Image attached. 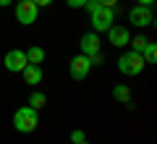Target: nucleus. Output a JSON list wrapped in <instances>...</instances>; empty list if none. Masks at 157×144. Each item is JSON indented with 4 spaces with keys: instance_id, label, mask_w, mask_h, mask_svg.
<instances>
[{
    "instance_id": "nucleus-9",
    "label": "nucleus",
    "mask_w": 157,
    "mask_h": 144,
    "mask_svg": "<svg viewBox=\"0 0 157 144\" xmlns=\"http://www.w3.org/2000/svg\"><path fill=\"white\" fill-rule=\"evenodd\" d=\"M78 50H81V55H94V53H100V34L97 32H89L84 34V37L78 39Z\"/></svg>"
},
{
    "instance_id": "nucleus-7",
    "label": "nucleus",
    "mask_w": 157,
    "mask_h": 144,
    "mask_svg": "<svg viewBox=\"0 0 157 144\" xmlns=\"http://www.w3.org/2000/svg\"><path fill=\"white\" fill-rule=\"evenodd\" d=\"M92 71V63L86 55H81L78 53L76 58H71V63H68V73H71V79H76V81H81V79H86Z\"/></svg>"
},
{
    "instance_id": "nucleus-13",
    "label": "nucleus",
    "mask_w": 157,
    "mask_h": 144,
    "mask_svg": "<svg viewBox=\"0 0 157 144\" xmlns=\"http://www.w3.org/2000/svg\"><path fill=\"white\" fill-rule=\"evenodd\" d=\"M26 60L39 66V63L45 60V50H42V47H37V45H34V47H29V50H26Z\"/></svg>"
},
{
    "instance_id": "nucleus-12",
    "label": "nucleus",
    "mask_w": 157,
    "mask_h": 144,
    "mask_svg": "<svg viewBox=\"0 0 157 144\" xmlns=\"http://www.w3.org/2000/svg\"><path fill=\"white\" fill-rule=\"evenodd\" d=\"M113 97H115L118 102H123V105H126V102H131V89L126 87V84H118V87L113 89Z\"/></svg>"
},
{
    "instance_id": "nucleus-5",
    "label": "nucleus",
    "mask_w": 157,
    "mask_h": 144,
    "mask_svg": "<svg viewBox=\"0 0 157 144\" xmlns=\"http://www.w3.org/2000/svg\"><path fill=\"white\" fill-rule=\"evenodd\" d=\"M3 66L8 68L11 73H21L24 68L29 66V60H26V50H8L6 53V58H3Z\"/></svg>"
},
{
    "instance_id": "nucleus-14",
    "label": "nucleus",
    "mask_w": 157,
    "mask_h": 144,
    "mask_svg": "<svg viewBox=\"0 0 157 144\" xmlns=\"http://www.w3.org/2000/svg\"><path fill=\"white\" fill-rule=\"evenodd\" d=\"M141 58H144V63H155V60H157V47H155V42H147L144 47H141Z\"/></svg>"
},
{
    "instance_id": "nucleus-17",
    "label": "nucleus",
    "mask_w": 157,
    "mask_h": 144,
    "mask_svg": "<svg viewBox=\"0 0 157 144\" xmlns=\"http://www.w3.org/2000/svg\"><path fill=\"white\" fill-rule=\"evenodd\" d=\"M84 139H86V136H84V131H81V128H76V131L71 134V142H73V144H78V142H84Z\"/></svg>"
},
{
    "instance_id": "nucleus-23",
    "label": "nucleus",
    "mask_w": 157,
    "mask_h": 144,
    "mask_svg": "<svg viewBox=\"0 0 157 144\" xmlns=\"http://www.w3.org/2000/svg\"><path fill=\"white\" fill-rule=\"evenodd\" d=\"M78 144H89V142H86V139H84V142H78Z\"/></svg>"
},
{
    "instance_id": "nucleus-1",
    "label": "nucleus",
    "mask_w": 157,
    "mask_h": 144,
    "mask_svg": "<svg viewBox=\"0 0 157 144\" xmlns=\"http://www.w3.org/2000/svg\"><path fill=\"white\" fill-rule=\"evenodd\" d=\"M86 11H89V21H92V29L97 34L100 32H107V29L115 24V8H105V6H97V0H89L86 3Z\"/></svg>"
},
{
    "instance_id": "nucleus-11",
    "label": "nucleus",
    "mask_w": 157,
    "mask_h": 144,
    "mask_svg": "<svg viewBox=\"0 0 157 144\" xmlns=\"http://www.w3.org/2000/svg\"><path fill=\"white\" fill-rule=\"evenodd\" d=\"M29 105H32L34 110L45 107V105H47V94H45V92H37V89H34V92L29 94Z\"/></svg>"
},
{
    "instance_id": "nucleus-2",
    "label": "nucleus",
    "mask_w": 157,
    "mask_h": 144,
    "mask_svg": "<svg viewBox=\"0 0 157 144\" xmlns=\"http://www.w3.org/2000/svg\"><path fill=\"white\" fill-rule=\"evenodd\" d=\"M13 126H16L18 134H32V131H37V126H39V115H37V110H34L32 105L18 107V110L13 113Z\"/></svg>"
},
{
    "instance_id": "nucleus-21",
    "label": "nucleus",
    "mask_w": 157,
    "mask_h": 144,
    "mask_svg": "<svg viewBox=\"0 0 157 144\" xmlns=\"http://www.w3.org/2000/svg\"><path fill=\"white\" fill-rule=\"evenodd\" d=\"M11 3H13V0H0V8H8Z\"/></svg>"
},
{
    "instance_id": "nucleus-20",
    "label": "nucleus",
    "mask_w": 157,
    "mask_h": 144,
    "mask_svg": "<svg viewBox=\"0 0 157 144\" xmlns=\"http://www.w3.org/2000/svg\"><path fill=\"white\" fill-rule=\"evenodd\" d=\"M34 3H37V8H42V6H50L52 0H34Z\"/></svg>"
},
{
    "instance_id": "nucleus-15",
    "label": "nucleus",
    "mask_w": 157,
    "mask_h": 144,
    "mask_svg": "<svg viewBox=\"0 0 157 144\" xmlns=\"http://www.w3.org/2000/svg\"><path fill=\"white\" fill-rule=\"evenodd\" d=\"M147 42H149V39L141 37V34H136V37H131V39H128V45H131V50H134V53H141V47H144Z\"/></svg>"
},
{
    "instance_id": "nucleus-6",
    "label": "nucleus",
    "mask_w": 157,
    "mask_h": 144,
    "mask_svg": "<svg viewBox=\"0 0 157 144\" xmlns=\"http://www.w3.org/2000/svg\"><path fill=\"white\" fill-rule=\"evenodd\" d=\"M128 21L134 24V26L144 29V26H152L155 24V16H152V8L149 6H134L128 11Z\"/></svg>"
},
{
    "instance_id": "nucleus-8",
    "label": "nucleus",
    "mask_w": 157,
    "mask_h": 144,
    "mask_svg": "<svg viewBox=\"0 0 157 144\" xmlns=\"http://www.w3.org/2000/svg\"><path fill=\"white\" fill-rule=\"evenodd\" d=\"M128 39H131V34H128V26L113 24V26L107 29V42H110V45H115V47H126V45H128Z\"/></svg>"
},
{
    "instance_id": "nucleus-18",
    "label": "nucleus",
    "mask_w": 157,
    "mask_h": 144,
    "mask_svg": "<svg viewBox=\"0 0 157 144\" xmlns=\"http://www.w3.org/2000/svg\"><path fill=\"white\" fill-rule=\"evenodd\" d=\"M89 0H68V8H84Z\"/></svg>"
},
{
    "instance_id": "nucleus-10",
    "label": "nucleus",
    "mask_w": 157,
    "mask_h": 144,
    "mask_svg": "<svg viewBox=\"0 0 157 144\" xmlns=\"http://www.w3.org/2000/svg\"><path fill=\"white\" fill-rule=\"evenodd\" d=\"M21 73H24V81H26V84H39V81H42V68H39L37 63H29Z\"/></svg>"
},
{
    "instance_id": "nucleus-16",
    "label": "nucleus",
    "mask_w": 157,
    "mask_h": 144,
    "mask_svg": "<svg viewBox=\"0 0 157 144\" xmlns=\"http://www.w3.org/2000/svg\"><path fill=\"white\" fill-rule=\"evenodd\" d=\"M89 63H92V66H102V63H105V55H102V50H100V53H94V55H89Z\"/></svg>"
},
{
    "instance_id": "nucleus-22",
    "label": "nucleus",
    "mask_w": 157,
    "mask_h": 144,
    "mask_svg": "<svg viewBox=\"0 0 157 144\" xmlns=\"http://www.w3.org/2000/svg\"><path fill=\"white\" fill-rule=\"evenodd\" d=\"M155 0H139V6H152Z\"/></svg>"
},
{
    "instance_id": "nucleus-3",
    "label": "nucleus",
    "mask_w": 157,
    "mask_h": 144,
    "mask_svg": "<svg viewBox=\"0 0 157 144\" xmlns=\"http://www.w3.org/2000/svg\"><path fill=\"white\" fill-rule=\"evenodd\" d=\"M144 58H141V53H123V55L118 58V71L123 73V76H139L141 68H144Z\"/></svg>"
},
{
    "instance_id": "nucleus-19",
    "label": "nucleus",
    "mask_w": 157,
    "mask_h": 144,
    "mask_svg": "<svg viewBox=\"0 0 157 144\" xmlns=\"http://www.w3.org/2000/svg\"><path fill=\"white\" fill-rule=\"evenodd\" d=\"M97 6H105V8H115L118 0H97Z\"/></svg>"
},
{
    "instance_id": "nucleus-4",
    "label": "nucleus",
    "mask_w": 157,
    "mask_h": 144,
    "mask_svg": "<svg viewBox=\"0 0 157 144\" xmlns=\"http://www.w3.org/2000/svg\"><path fill=\"white\" fill-rule=\"evenodd\" d=\"M39 16V8L34 0H18L16 3V18L24 24V26H29V24H34Z\"/></svg>"
}]
</instances>
